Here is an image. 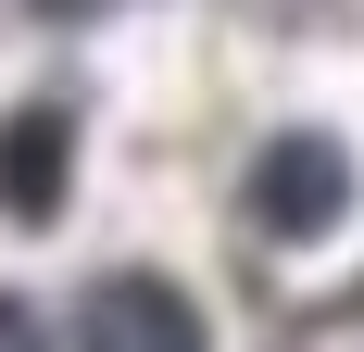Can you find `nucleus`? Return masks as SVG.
Segmentation results:
<instances>
[{
    "label": "nucleus",
    "mask_w": 364,
    "mask_h": 352,
    "mask_svg": "<svg viewBox=\"0 0 364 352\" xmlns=\"http://www.w3.org/2000/svg\"><path fill=\"white\" fill-rule=\"evenodd\" d=\"M352 151L327 139V126H277V139L252 151V227L264 239H327L339 214H352Z\"/></svg>",
    "instance_id": "f257e3e1"
},
{
    "label": "nucleus",
    "mask_w": 364,
    "mask_h": 352,
    "mask_svg": "<svg viewBox=\"0 0 364 352\" xmlns=\"http://www.w3.org/2000/svg\"><path fill=\"white\" fill-rule=\"evenodd\" d=\"M75 352H201V315H188L176 277L113 264V277H88V302H75Z\"/></svg>",
    "instance_id": "f03ea898"
},
{
    "label": "nucleus",
    "mask_w": 364,
    "mask_h": 352,
    "mask_svg": "<svg viewBox=\"0 0 364 352\" xmlns=\"http://www.w3.org/2000/svg\"><path fill=\"white\" fill-rule=\"evenodd\" d=\"M63 189H75V113L63 101L0 113V214H13V227H50Z\"/></svg>",
    "instance_id": "7ed1b4c3"
},
{
    "label": "nucleus",
    "mask_w": 364,
    "mask_h": 352,
    "mask_svg": "<svg viewBox=\"0 0 364 352\" xmlns=\"http://www.w3.org/2000/svg\"><path fill=\"white\" fill-rule=\"evenodd\" d=\"M277 352H364V289H339V302H314V315L289 327Z\"/></svg>",
    "instance_id": "20e7f679"
},
{
    "label": "nucleus",
    "mask_w": 364,
    "mask_h": 352,
    "mask_svg": "<svg viewBox=\"0 0 364 352\" xmlns=\"http://www.w3.org/2000/svg\"><path fill=\"white\" fill-rule=\"evenodd\" d=\"M0 352H63V327L38 315V302H13V289H0Z\"/></svg>",
    "instance_id": "39448f33"
}]
</instances>
